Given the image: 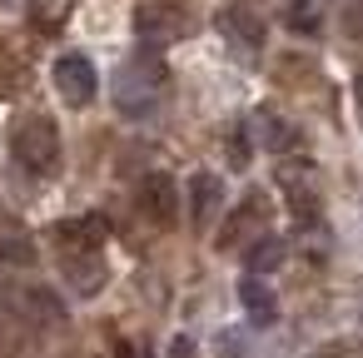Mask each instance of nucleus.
Here are the masks:
<instances>
[{"mask_svg": "<svg viewBox=\"0 0 363 358\" xmlns=\"http://www.w3.org/2000/svg\"><path fill=\"white\" fill-rule=\"evenodd\" d=\"M11 155L30 169V174H50L60 164V130L45 115H26L11 130Z\"/></svg>", "mask_w": 363, "mask_h": 358, "instance_id": "f257e3e1", "label": "nucleus"}, {"mask_svg": "<svg viewBox=\"0 0 363 358\" xmlns=\"http://www.w3.org/2000/svg\"><path fill=\"white\" fill-rule=\"evenodd\" d=\"M155 95H160V65L150 55H135V60H125L115 70V105H120V115H130V120L150 115Z\"/></svg>", "mask_w": 363, "mask_h": 358, "instance_id": "f03ea898", "label": "nucleus"}, {"mask_svg": "<svg viewBox=\"0 0 363 358\" xmlns=\"http://www.w3.org/2000/svg\"><path fill=\"white\" fill-rule=\"evenodd\" d=\"M55 90H60L65 105H90L95 90H100V75L85 55H60L55 60Z\"/></svg>", "mask_w": 363, "mask_h": 358, "instance_id": "7ed1b4c3", "label": "nucleus"}, {"mask_svg": "<svg viewBox=\"0 0 363 358\" xmlns=\"http://www.w3.org/2000/svg\"><path fill=\"white\" fill-rule=\"evenodd\" d=\"M174 204H179V189L169 174H150L140 184V209L155 219V224H174Z\"/></svg>", "mask_w": 363, "mask_h": 358, "instance_id": "20e7f679", "label": "nucleus"}, {"mask_svg": "<svg viewBox=\"0 0 363 358\" xmlns=\"http://www.w3.org/2000/svg\"><path fill=\"white\" fill-rule=\"evenodd\" d=\"M65 279L75 284V293H100V284H105V259H100V249H80V254H70L65 259Z\"/></svg>", "mask_w": 363, "mask_h": 358, "instance_id": "39448f33", "label": "nucleus"}, {"mask_svg": "<svg viewBox=\"0 0 363 358\" xmlns=\"http://www.w3.org/2000/svg\"><path fill=\"white\" fill-rule=\"evenodd\" d=\"M239 298H244V313L264 328V323H274L279 318V298H274V289L259 279V274H249L244 284H239Z\"/></svg>", "mask_w": 363, "mask_h": 358, "instance_id": "423d86ee", "label": "nucleus"}, {"mask_svg": "<svg viewBox=\"0 0 363 358\" xmlns=\"http://www.w3.org/2000/svg\"><path fill=\"white\" fill-rule=\"evenodd\" d=\"M219 199H224V184L214 174H194L189 179V219L194 224H209L214 209H219Z\"/></svg>", "mask_w": 363, "mask_h": 358, "instance_id": "0eeeda50", "label": "nucleus"}, {"mask_svg": "<svg viewBox=\"0 0 363 358\" xmlns=\"http://www.w3.org/2000/svg\"><path fill=\"white\" fill-rule=\"evenodd\" d=\"M219 30H224L229 40H239L244 50H259V45H264V26H259L244 6H229V11L219 16Z\"/></svg>", "mask_w": 363, "mask_h": 358, "instance_id": "6e6552de", "label": "nucleus"}, {"mask_svg": "<svg viewBox=\"0 0 363 358\" xmlns=\"http://www.w3.org/2000/svg\"><path fill=\"white\" fill-rule=\"evenodd\" d=\"M55 234H60V244H70V254H80V249H100V244H105V219H100V214H85V219L60 224Z\"/></svg>", "mask_w": 363, "mask_h": 358, "instance_id": "1a4fd4ad", "label": "nucleus"}, {"mask_svg": "<svg viewBox=\"0 0 363 358\" xmlns=\"http://www.w3.org/2000/svg\"><path fill=\"white\" fill-rule=\"evenodd\" d=\"M135 26H140V35H145L150 45H164V40L179 35V16L164 11V6H145V11L135 16Z\"/></svg>", "mask_w": 363, "mask_h": 358, "instance_id": "9d476101", "label": "nucleus"}, {"mask_svg": "<svg viewBox=\"0 0 363 358\" xmlns=\"http://www.w3.org/2000/svg\"><path fill=\"white\" fill-rule=\"evenodd\" d=\"M284 254H289V249H284V239H279V234H259V239L249 244V274H259V279H264V274H274V269L284 264Z\"/></svg>", "mask_w": 363, "mask_h": 358, "instance_id": "9b49d317", "label": "nucleus"}, {"mask_svg": "<svg viewBox=\"0 0 363 358\" xmlns=\"http://www.w3.org/2000/svg\"><path fill=\"white\" fill-rule=\"evenodd\" d=\"M289 30L294 35H318V11L308 6V0H294L289 6Z\"/></svg>", "mask_w": 363, "mask_h": 358, "instance_id": "f8f14e48", "label": "nucleus"}, {"mask_svg": "<svg viewBox=\"0 0 363 358\" xmlns=\"http://www.w3.org/2000/svg\"><path fill=\"white\" fill-rule=\"evenodd\" d=\"M259 135H264V145H269V150H289V145H294V130H289L284 120H274V115H264V120H259Z\"/></svg>", "mask_w": 363, "mask_h": 358, "instance_id": "ddd939ff", "label": "nucleus"}, {"mask_svg": "<svg viewBox=\"0 0 363 358\" xmlns=\"http://www.w3.org/2000/svg\"><path fill=\"white\" fill-rule=\"evenodd\" d=\"M0 259H6V264H30L35 249H30L26 239H0Z\"/></svg>", "mask_w": 363, "mask_h": 358, "instance_id": "4468645a", "label": "nucleus"}, {"mask_svg": "<svg viewBox=\"0 0 363 358\" xmlns=\"http://www.w3.org/2000/svg\"><path fill=\"white\" fill-rule=\"evenodd\" d=\"M189 353H194L189 338H174V343H169V358H189Z\"/></svg>", "mask_w": 363, "mask_h": 358, "instance_id": "2eb2a0df", "label": "nucleus"}, {"mask_svg": "<svg viewBox=\"0 0 363 358\" xmlns=\"http://www.w3.org/2000/svg\"><path fill=\"white\" fill-rule=\"evenodd\" d=\"M115 353H120V358H150V353H145V348H140V343H120V348H115Z\"/></svg>", "mask_w": 363, "mask_h": 358, "instance_id": "dca6fc26", "label": "nucleus"}, {"mask_svg": "<svg viewBox=\"0 0 363 358\" xmlns=\"http://www.w3.org/2000/svg\"><path fill=\"white\" fill-rule=\"evenodd\" d=\"M358 313H363V303H358Z\"/></svg>", "mask_w": 363, "mask_h": 358, "instance_id": "f3484780", "label": "nucleus"}]
</instances>
